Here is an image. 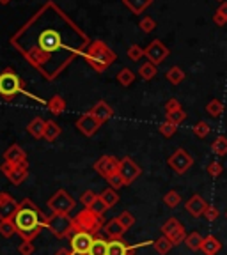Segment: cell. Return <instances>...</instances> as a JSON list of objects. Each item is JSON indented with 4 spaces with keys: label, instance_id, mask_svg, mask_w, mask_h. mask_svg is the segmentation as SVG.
<instances>
[{
    "label": "cell",
    "instance_id": "obj_1",
    "mask_svg": "<svg viewBox=\"0 0 227 255\" xmlns=\"http://www.w3.org/2000/svg\"><path fill=\"white\" fill-rule=\"evenodd\" d=\"M9 41L50 82L62 75L76 57H84L91 44L87 34L52 0L43 4Z\"/></svg>",
    "mask_w": 227,
    "mask_h": 255
},
{
    "label": "cell",
    "instance_id": "obj_2",
    "mask_svg": "<svg viewBox=\"0 0 227 255\" xmlns=\"http://www.w3.org/2000/svg\"><path fill=\"white\" fill-rule=\"evenodd\" d=\"M12 222L16 225V234L23 241H34V238L39 236L41 229L44 227V216L41 215L39 207L30 199L21 200Z\"/></svg>",
    "mask_w": 227,
    "mask_h": 255
},
{
    "label": "cell",
    "instance_id": "obj_3",
    "mask_svg": "<svg viewBox=\"0 0 227 255\" xmlns=\"http://www.w3.org/2000/svg\"><path fill=\"white\" fill-rule=\"evenodd\" d=\"M18 94L27 96V98L37 101V103H43V105L48 103V101L41 100L39 96L32 94L30 91L25 89V82L18 76V73H14V69L5 68L4 71L0 73V98L4 101H11V100H14Z\"/></svg>",
    "mask_w": 227,
    "mask_h": 255
},
{
    "label": "cell",
    "instance_id": "obj_4",
    "mask_svg": "<svg viewBox=\"0 0 227 255\" xmlns=\"http://www.w3.org/2000/svg\"><path fill=\"white\" fill-rule=\"evenodd\" d=\"M84 59L96 73H103L110 68L112 64L116 62L117 55L114 50H110V48L107 46L105 41L96 39V41H91V44L87 46V50H85V53H84Z\"/></svg>",
    "mask_w": 227,
    "mask_h": 255
},
{
    "label": "cell",
    "instance_id": "obj_5",
    "mask_svg": "<svg viewBox=\"0 0 227 255\" xmlns=\"http://www.w3.org/2000/svg\"><path fill=\"white\" fill-rule=\"evenodd\" d=\"M103 227H105L103 216L96 215V213H92L87 207L73 218V232H87V234L96 236L100 234V231Z\"/></svg>",
    "mask_w": 227,
    "mask_h": 255
},
{
    "label": "cell",
    "instance_id": "obj_6",
    "mask_svg": "<svg viewBox=\"0 0 227 255\" xmlns=\"http://www.w3.org/2000/svg\"><path fill=\"white\" fill-rule=\"evenodd\" d=\"M44 227L57 238H69L73 234V218L69 215H60V213H52L44 216Z\"/></svg>",
    "mask_w": 227,
    "mask_h": 255
},
{
    "label": "cell",
    "instance_id": "obj_7",
    "mask_svg": "<svg viewBox=\"0 0 227 255\" xmlns=\"http://www.w3.org/2000/svg\"><path fill=\"white\" fill-rule=\"evenodd\" d=\"M48 209L52 213H60V215H69L75 209L76 200L69 195L66 190H57L50 199H48Z\"/></svg>",
    "mask_w": 227,
    "mask_h": 255
},
{
    "label": "cell",
    "instance_id": "obj_8",
    "mask_svg": "<svg viewBox=\"0 0 227 255\" xmlns=\"http://www.w3.org/2000/svg\"><path fill=\"white\" fill-rule=\"evenodd\" d=\"M160 231H162V236H165V238H169L172 241V245L174 247H178V245L185 243V239H187V231H185L183 223L180 222L178 218H169L167 222L160 227Z\"/></svg>",
    "mask_w": 227,
    "mask_h": 255
},
{
    "label": "cell",
    "instance_id": "obj_9",
    "mask_svg": "<svg viewBox=\"0 0 227 255\" xmlns=\"http://www.w3.org/2000/svg\"><path fill=\"white\" fill-rule=\"evenodd\" d=\"M167 163H169V167L176 172V174L183 175V174H187L192 167H194V158L190 156V152L180 147V149H176V151L169 156Z\"/></svg>",
    "mask_w": 227,
    "mask_h": 255
},
{
    "label": "cell",
    "instance_id": "obj_10",
    "mask_svg": "<svg viewBox=\"0 0 227 255\" xmlns=\"http://www.w3.org/2000/svg\"><path fill=\"white\" fill-rule=\"evenodd\" d=\"M119 163H121V159H117L116 156L105 154V156H101L100 159H96L92 168H94L96 174H100L103 179H108L110 175L119 172Z\"/></svg>",
    "mask_w": 227,
    "mask_h": 255
},
{
    "label": "cell",
    "instance_id": "obj_11",
    "mask_svg": "<svg viewBox=\"0 0 227 255\" xmlns=\"http://www.w3.org/2000/svg\"><path fill=\"white\" fill-rule=\"evenodd\" d=\"M169 53H171V50H169V48L165 46L160 39L151 41L148 46L144 48V57H146L149 62L156 64V66H160L162 62H165V59L169 57Z\"/></svg>",
    "mask_w": 227,
    "mask_h": 255
},
{
    "label": "cell",
    "instance_id": "obj_12",
    "mask_svg": "<svg viewBox=\"0 0 227 255\" xmlns=\"http://www.w3.org/2000/svg\"><path fill=\"white\" fill-rule=\"evenodd\" d=\"M0 170H2V174H4L14 186H20L28 177V165H12V163L4 161V163L0 165Z\"/></svg>",
    "mask_w": 227,
    "mask_h": 255
},
{
    "label": "cell",
    "instance_id": "obj_13",
    "mask_svg": "<svg viewBox=\"0 0 227 255\" xmlns=\"http://www.w3.org/2000/svg\"><path fill=\"white\" fill-rule=\"evenodd\" d=\"M101 124L103 123H100V121L92 116L91 112H87V114H84V116H80L78 119H76L75 126L84 136H92L101 128Z\"/></svg>",
    "mask_w": 227,
    "mask_h": 255
},
{
    "label": "cell",
    "instance_id": "obj_14",
    "mask_svg": "<svg viewBox=\"0 0 227 255\" xmlns=\"http://www.w3.org/2000/svg\"><path fill=\"white\" fill-rule=\"evenodd\" d=\"M94 238L96 236L87 234V232H73V234L69 236L71 250L76 252V254H89V248H91Z\"/></svg>",
    "mask_w": 227,
    "mask_h": 255
},
{
    "label": "cell",
    "instance_id": "obj_15",
    "mask_svg": "<svg viewBox=\"0 0 227 255\" xmlns=\"http://www.w3.org/2000/svg\"><path fill=\"white\" fill-rule=\"evenodd\" d=\"M119 174H121V177L124 179V183H126V186L128 184H132L133 181L139 177L140 174H142V170H140V167L139 165L133 161L132 158H123L121 159V163H119Z\"/></svg>",
    "mask_w": 227,
    "mask_h": 255
},
{
    "label": "cell",
    "instance_id": "obj_16",
    "mask_svg": "<svg viewBox=\"0 0 227 255\" xmlns=\"http://www.w3.org/2000/svg\"><path fill=\"white\" fill-rule=\"evenodd\" d=\"M208 206H210V204H208L206 199H204L203 195H199V193H194V195L185 202V209H187V213L192 218H201V216H204Z\"/></svg>",
    "mask_w": 227,
    "mask_h": 255
},
{
    "label": "cell",
    "instance_id": "obj_17",
    "mask_svg": "<svg viewBox=\"0 0 227 255\" xmlns=\"http://www.w3.org/2000/svg\"><path fill=\"white\" fill-rule=\"evenodd\" d=\"M20 202H16L9 193L2 191L0 193V220H12L14 218V213L18 209Z\"/></svg>",
    "mask_w": 227,
    "mask_h": 255
},
{
    "label": "cell",
    "instance_id": "obj_18",
    "mask_svg": "<svg viewBox=\"0 0 227 255\" xmlns=\"http://www.w3.org/2000/svg\"><path fill=\"white\" fill-rule=\"evenodd\" d=\"M4 161L7 163H12V165H28V159H27V152L14 143V145H9L4 152Z\"/></svg>",
    "mask_w": 227,
    "mask_h": 255
},
{
    "label": "cell",
    "instance_id": "obj_19",
    "mask_svg": "<svg viewBox=\"0 0 227 255\" xmlns=\"http://www.w3.org/2000/svg\"><path fill=\"white\" fill-rule=\"evenodd\" d=\"M89 112H91L92 116L100 121V123H105V121H108L112 116H114V110H112V107L107 103V101H103V100L98 101V103H96Z\"/></svg>",
    "mask_w": 227,
    "mask_h": 255
},
{
    "label": "cell",
    "instance_id": "obj_20",
    "mask_svg": "<svg viewBox=\"0 0 227 255\" xmlns=\"http://www.w3.org/2000/svg\"><path fill=\"white\" fill-rule=\"evenodd\" d=\"M220 250H222V243H220V239L217 238V236L210 234L204 238L203 247H201V252H203L204 255H217Z\"/></svg>",
    "mask_w": 227,
    "mask_h": 255
},
{
    "label": "cell",
    "instance_id": "obj_21",
    "mask_svg": "<svg viewBox=\"0 0 227 255\" xmlns=\"http://www.w3.org/2000/svg\"><path fill=\"white\" fill-rule=\"evenodd\" d=\"M103 231H105V234H107L110 239H121L124 232H126V229L123 227V223H121L119 220L114 218V220H110V222L105 223Z\"/></svg>",
    "mask_w": 227,
    "mask_h": 255
},
{
    "label": "cell",
    "instance_id": "obj_22",
    "mask_svg": "<svg viewBox=\"0 0 227 255\" xmlns=\"http://www.w3.org/2000/svg\"><path fill=\"white\" fill-rule=\"evenodd\" d=\"M44 128H46V121H43L41 117H34L28 123L27 131L28 135H32L34 138H44Z\"/></svg>",
    "mask_w": 227,
    "mask_h": 255
},
{
    "label": "cell",
    "instance_id": "obj_23",
    "mask_svg": "<svg viewBox=\"0 0 227 255\" xmlns=\"http://www.w3.org/2000/svg\"><path fill=\"white\" fill-rule=\"evenodd\" d=\"M123 4L126 5L133 14H142V12L153 4V0H123Z\"/></svg>",
    "mask_w": 227,
    "mask_h": 255
},
{
    "label": "cell",
    "instance_id": "obj_24",
    "mask_svg": "<svg viewBox=\"0 0 227 255\" xmlns=\"http://www.w3.org/2000/svg\"><path fill=\"white\" fill-rule=\"evenodd\" d=\"M87 255H108V241L100 238V236H96Z\"/></svg>",
    "mask_w": 227,
    "mask_h": 255
},
{
    "label": "cell",
    "instance_id": "obj_25",
    "mask_svg": "<svg viewBox=\"0 0 227 255\" xmlns=\"http://www.w3.org/2000/svg\"><path fill=\"white\" fill-rule=\"evenodd\" d=\"M46 107L53 116H60V114L66 112V100H64L62 96H53L52 100H48Z\"/></svg>",
    "mask_w": 227,
    "mask_h": 255
},
{
    "label": "cell",
    "instance_id": "obj_26",
    "mask_svg": "<svg viewBox=\"0 0 227 255\" xmlns=\"http://www.w3.org/2000/svg\"><path fill=\"white\" fill-rule=\"evenodd\" d=\"M139 75L142 80H146V82H149V80H153L156 75H158V66L153 62H144L142 66L139 68Z\"/></svg>",
    "mask_w": 227,
    "mask_h": 255
},
{
    "label": "cell",
    "instance_id": "obj_27",
    "mask_svg": "<svg viewBox=\"0 0 227 255\" xmlns=\"http://www.w3.org/2000/svg\"><path fill=\"white\" fill-rule=\"evenodd\" d=\"M62 128L55 123V121H46V128H44V140L46 142H53L57 136H60Z\"/></svg>",
    "mask_w": 227,
    "mask_h": 255
},
{
    "label": "cell",
    "instance_id": "obj_28",
    "mask_svg": "<svg viewBox=\"0 0 227 255\" xmlns=\"http://www.w3.org/2000/svg\"><path fill=\"white\" fill-rule=\"evenodd\" d=\"M203 241H204V238L199 234V232H190V234L187 236V239H185V245H187V248L188 250H192V252H199L201 250V247H203Z\"/></svg>",
    "mask_w": 227,
    "mask_h": 255
},
{
    "label": "cell",
    "instance_id": "obj_29",
    "mask_svg": "<svg viewBox=\"0 0 227 255\" xmlns=\"http://www.w3.org/2000/svg\"><path fill=\"white\" fill-rule=\"evenodd\" d=\"M165 78H167L172 85H180L181 82L187 78V75H185V71L180 68V66H172V68L165 73Z\"/></svg>",
    "mask_w": 227,
    "mask_h": 255
},
{
    "label": "cell",
    "instance_id": "obj_30",
    "mask_svg": "<svg viewBox=\"0 0 227 255\" xmlns=\"http://www.w3.org/2000/svg\"><path fill=\"white\" fill-rule=\"evenodd\" d=\"M172 241L169 238H165V236H162V238H158V239H155V243H153V248L156 250V254H160V255H167L169 252L172 250Z\"/></svg>",
    "mask_w": 227,
    "mask_h": 255
},
{
    "label": "cell",
    "instance_id": "obj_31",
    "mask_svg": "<svg viewBox=\"0 0 227 255\" xmlns=\"http://www.w3.org/2000/svg\"><path fill=\"white\" fill-rule=\"evenodd\" d=\"M212 152L215 156H226L227 154V136L219 135L212 142Z\"/></svg>",
    "mask_w": 227,
    "mask_h": 255
},
{
    "label": "cell",
    "instance_id": "obj_32",
    "mask_svg": "<svg viewBox=\"0 0 227 255\" xmlns=\"http://www.w3.org/2000/svg\"><path fill=\"white\" fill-rule=\"evenodd\" d=\"M224 103L220 100H210L208 101V105H206V114L210 117H220L224 114Z\"/></svg>",
    "mask_w": 227,
    "mask_h": 255
},
{
    "label": "cell",
    "instance_id": "obj_33",
    "mask_svg": "<svg viewBox=\"0 0 227 255\" xmlns=\"http://www.w3.org/2000/svg\"><path fill=\"white\" fill-rule=\"evenodd\" d=\"M117 82H119V85H123V87H130V85L135 82V73L130 68H123L117 73Z\"/></svg>",
    "mask_w": 227,
    "mask_h": 255
},
{
    "label": "cell",
    "instance_id": "obj_34",
    "mask_svg": "<svg viewBox=\"0 0 227 255\" xmlns=\"http://www.w3.org/2000/svg\"><path fill=\"white\" fill-rule=\"evenodd\" d=\"M100 197L103 199V202L108 206V209H110V207H114L117 202H119V193H117V190H114V188H110V186H108Z\"/></svg>",
    "mask_w": 227,
    "mask_h": 255
},
{
    "label": "cell",
    "instance_id": "obj_35",
    "mask_svg": "<svg viewBox=\"0 0 227 255\" xmlns=\"http://www.w3.org/2000/svg\"><path fill=\"white\" fill-rule=\"evenodd\" d=\"M213 21H215V25H219V27H224V25L227 23V2L219 4V9H217L215 14H213Z\"/></svg>",
    "mask_w": 227,
    "mask_h": 255
},
{
    "label": "cell",
    "instance_id": "obj_36",
    "mask_svg": "<svg viewBox=\"0 0 227 255\" xmlns=\"http://www.w3.org/2000/svg\"><path fill=\"white\" fill-rule=\"evenodd\" d=\"M164 204L167 207H171V209H174V207H178L181 204V195L176 190L167 191V193L164 195Z\"/></svg>",
    "mask_w": 227,
    "mask_h": 255
},
{
    "label": "cell",
    "instance_id": "obj_37",
    "mask_svg": "<svg viewBox=\"0 0 227 255\" xmlns=\"http://www.w3.org/2000/svg\"><path fill=\"white\" fill-rule=\"evenodd\" d=\"M192 131H194V135L197 138H206L210 135V131H212V128H210V124L206 121H199V123H196V126L192 128Z\"/></svg>",
    "mask_w": 227,
    "mask_h": 255
},
{
    "label": "cell",
    "instance_id": "obj_38",
    "mask_svg": "<svg viewBox=\"0 0 227 255\" xmlns=\"http://www.w3.org/2000/svg\"><path fill=\"white\" fill-rule=\"evenodd\" d=\"M16 234V225L12 220H0V236L11 238Z\"/></svg>",
    "mask_w": 227,
    "mask_h": 255
},
{
    "label": "cell",
    "instance_id": "obj_39",
    "mask_svg": "<svg viewBox=\"0 0 227 255\" xmlns=\"http://www.w3.org/2000/svg\"><path fill=\"white\" fill-rule=\"evenodd\" d=\"M185 119H187V112H185L183 108L178 112H172V114H165V121L176 124V126H180L181 123H185Z\"/></svg>",
    "mask_w": 227,
    "mask_h": 255
},
{
    "label": "cell",
    "instance_id": "obj_40",
    "mask_svg": "<svg viewBox=\"0 0 227 255\" xmlns=\"http://www.w3.org/2000/svg\"><path fill=\"white\" fill-rule=\"evenodd\" d=\"M158 131L162 133L165 138H171V136H174L176 131H178V126L172 124V123H169V121H164V123L158 126Z\"/></svg>",
    "mask_w": 227,
    "mask_h": 255
},
{
    "label": "cell",
    "instance_id": "obj_41",
    "mask_svg": "<svg viewBox=\"0 0 227 255\" xmlns=\"http://www.w3.org/2000/svg\"><path fill=\"white\" fill-rule=\"evenodd\" d=\"M117 220H119L121 223H123V227L126 229V231H130V229L135 225V216L132 215L130 211H123L119 216H117Z\"/></svg>",
    "mask_w": 227,
    "mask_h": 255
},
{
    "label": "cell",
    "instance_id": "obj_42",
    "mask_svg": "<svg viewBox=\"0 0 227 255\" xmlns=\"http://www.w3.org/2000/svg\"><path fill=\"white\" fill-rule=\"evenodd\" d=\"M126 53H128V57H130V60L139 62V60L144 57V48H140L139 44H132V46L126 50Z\"/></svg>",
    "mask_w": 227,
    "mask_h": 255
},
{
    "label": "cell",
    "instance_id": "obj_43",
    "mask_svg": "<svg viewBox=\"0 0 227 255\" xmlns=\"http://www.w3.org/2000/svg\"><path fill=\"white\" fill-rule=\"evenodd\" d=\"M139 27L142 28V32H146V34H149V32H153L156 28V21L153 20L151 16H144L142 20L139 21Z\"/></svg>",
    "mask_w": 227,
    "mask_h": 255
},
{
    "label": "cell",
    "instance_id": "obj_44",
    "mask_svg": "<svg viewBox=\"0 0 227 255\" xmlns=\"http://www.w3.org/2000/svg\"><path fill=\"white\" fill-rule=\"evenodd\" d=\"M98 197H100V195H96V193H94L92 190H85L84 193L80 195V202L84 204V206L89 209V207H91L92 204H94V200L98 199Z\"/></svg>",
    "mask_w": 227,
    "mask_h": 255
},
{
    "label": "cell",
    "instance_id": "obj_45",
    "mask_svg": "<svg viewBox=\"0 0 227 255\" xmlns=\"http://www.w3.org/2000/svg\"><path fill=\"white\" fill-rule=\"evenodd\" d=\"M92 213H96V215H100V216H103L105 213H107V209H108V206L103 202V199L101 197H98V199L94 200V204H92L91 207H89Z\"/></svg>",
    "mask_w": 227,
    "mask_h": 255
},
{
    "label": "cell",
    "instance_id": "obj_46",
    "mask_svg": "<svg viewBox=\"0 0 227 255\" xmlns=\"http://www.w3.org/2000/svg\"><path fill=\"white\" fill-rule=\"evenodd\" d=\"M108 183V186L110 188H114V190H119V188H123V186H126V183H124V179L121 177V174L117 172V174H114V175H110L108 179H105Z\"/></svg>",
    "mask_w": 227,
    "mask_h": 255
},
{
    "label": "cell",
    "instance_id": "obj_47",
    "mask_svg": "<svg viewBox=\"0 0 227 255\" xmlns=\"http://www.w3.org/2000/svg\"><path fill=\"white\" fill-rule=\"evenodd\" d=\"M206 172H208V175H212V177H219V175L224 172V167L219 159H215V161H212V163L206 167Z\"/></svg>",
    "mask_w": 227,
    "mask_h": 255
},
{
    "label": "cell",
    "instance_id": "obj_48",
    "mask_svg": "<svg viewBox=\"0 0 227 255\" xmlns=\"http://www.w3.org/2000/svg\"><path fill=\"white\" fill-rule=\"evenodd\" d=\"M219 216H220V211L217 209L215 206H212V204H210V206H208V209H206V213H204V218H206V222L213 223L217 218H219Z\"/></svg>",
    "mask_w": 227,
    "mask_h": 255
},
{
    "label": "cell",
    "instance_id": "obj_49",
    "mask_svg": "<svg viewBox=\"0 0 227 255\" xmlns=\"http://www.w3.org/2000/svg\"><path fill=\"white\" fill-rule=\"evenodd\" d=\"M18 252H20V255H32L36 252V247H34L32 241H23V243L18 247Z\"/></svg>",
    "mask_w": 227,
    "mask_h": 255
},
{
    "label": "cell",
    "instance_id": "obj_50",
    "mask_svg": "<svg viewBox=\"0 0 227 255\" xmlns=\"http://www.w3.org/2000/svg\"><path fill=\"white\" fill-rule=\"evenodd\" d=\"M181 110V103L176 98H171V100L165 103V114H172V112Z\"/></svg>",
    "mask_w": 227,
    "mask_h": 255
},
{
    "label": "cell",
    "instance_id": "obj_51",
    "mask_svg": "<svg viewBox=\"0 0 227 255\" xmlns=\"http://www.w3.org/2000/svg\"><path fill=\"white\" fill-rule=\"evenodd\" d=\"M55 255H73V250H68V248H59L55 252Z\"/></svg>",
    "mask_w": 227,
    "mask_h": 255
},
{
    "label": "cell",
    "instance_id": "obj_52",
    "mask_svg": "<svg viewBox=\"0 0 227 255\" xmlns=\"http://www.w3.org/2000/svg\"><path fill=\"white\" fill-rule=\"evenodd\" d=\"M9 2H11V0H0V4H2V5H5V4H9Z\"/></svg>",
    "mask_w": 227,
    "mask_h": 255
},
{
    "label": "cell",
    "instance_id": "obj_53",
    "mask_svg": "<svg viewBox=\"0 0 227 255\" xmlns=\"http://www.w3.org/2000/svg\"><path fill=\"white\" fill-rule=\"evenodd\" d=\"M217 2H219V4H224V2H227V0H217Z\"/></svg>",
    "mask_w": 227,
    "mask_h": 255
},
{
    "label": "cell",
    "instance_id": "obj_54",
    "mask_svg": "<svg viewBox=\"0 0 227 255\" xmlns=\"http://www.w3.org/2000/svg\"><path fill=\"white\" fill-rule=\"evenodd\" d=\"M73 255H87V254H76V252H73Z\"/></svg>",
    "mask_w": 227,
    "mask_h": 255
},
{
    "label": "cell",
    "instance_id": "obj_55",
    "mask_svg": "<svg viewBox=\"0 0 227 255\" xmlns=\"http://www.w3.org/2000/svg\"><path fill=\"white\" fill-rule=\"evenodd\" d=\"M226 218H227V211H226Z\"/></svg>",
    "mask_w": 227,
    "mask_h": 255
},
{
    "label": "cell",
    "instance_id": "obj_56",
    "mask_svg": "<svg viewBox=\"0 0 227 255\" xmlns=\"http://www.w3.org/2000/svg\"><path fill=\"white\" fill-rule=\"evenodd\" d=\"M132 255H133V254H132Z\"/></svg>",
    "mask_w": 227,
    "mask_h": 255
}]
</instances>
